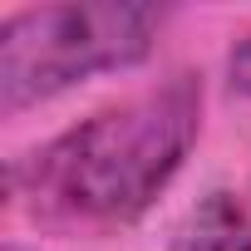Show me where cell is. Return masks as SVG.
Masks as SVG:
<instances>
[{
  "label": "cell",
  "mask_w": 251,
  "mask_h": 251,
  "mask_svg": "<svg viewBox=\"0 0 251 251\" xmlns=\"http://www.w3.org/2000/svg\"><path fill=\"white\" fill-rule=\"evenodd\" d=\"M197 133L202 79L173 74L158 89L74 123L30 158L10 163V197L54 222H133L177 177Z\"/></svg>",
  "instance_id": "1"
},
{
  "label": "cell",
  "mask_w": 251,
  "mask_h": 251,
  "mask_svg": "<svg viewBox=\"0 0 251 251\" xmlns=\"http://www.w3.org/2000/svg\"><path fill=\"white\" fill-rule=\"evenodd\" d=\"M163 10L133 0H74L15 10L0 25V108L20 113L89 74L133 69L153 54Z\"/></svg>",
  "instance_id": "2"
},
{
  "label": "cell",
  "mask_w": 251,
  "mask_h": 251,
  "mask_svg": "<svg viewBox=\"0 0 251 251\" xmlns=\"http://www.w3.org/2000/svg\"><path fill=\"white\" fill-rule=\"evenodd\" d=\"M168 251H251V212L236 202V192H207Z\"/></svg>",
  "instance_id": "3"
},
{
  "label": "cell",
  "mask_w": 251,
  "mask_h": 251,
  "mask_svg": "<svg viewBox=\"0 0 251 251\" xmlns=\"http://www.w3.org/2000/svg\"><path fill=\"white\" fill-rule=\"evenodd\" d=\"M226 89L251 99V35H241L231 50H226Z\"/></svg>",
  "instance_id": "4"
},
{
  "label": "cell",
  "mask_w": 251,
  "mask_h": 251,
  "mask_svg": "<svg viewBox=\"0 0 251 251\" xmlns=\"http://www.w3.org/2000/svg\"><path fill=\"white\" fill-rule=\"evenodd\" d=\"M5 251H25V246H5Z\"/></svg>",
  "instance_id": "5"
}]
</instances>
